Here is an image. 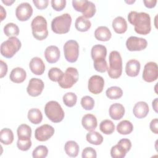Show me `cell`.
Listing matches in <instances>:
<instances>
[{
    "mask_svg": "<svg viewBox=\"0 0 158 158\" xmlns=\"http://www.w3.org/2000/svg\"><path fill=\"white\" fill-rule=\"evenodd\" d=\"M44 113L46 117L54 123L61 122L65 116L64 111L61 106L56 101H50L46 104Z\"/></svg>",
    "mask_w": 158,
    "mask_h": 158,
    "instance_id": "6",
    "label": "cell"
},
{
    "mask_svg": "<svg viewBox=\"0 0 158 158\" xmlns=\"http://www.w3.org/2000/svg\"><path fill=\"white\" fill-rule=\"evenodd\" d=\"M116 128L118 133L121 135H128L133 130V125L130 121L123 120L117 124Z\"/></svg>",
    "mask_w": 158,
    "mask_h": 158,
    "instance_id": "28",
    "label": "cell"
},
{
    "mask_svg": "<svg viewBox=\"0 0 158 158\" xmlns=\"http://www.w3.org/2000/svg\"><path fill=\"white\" fill-rule=\"evenodd\" d=\"M48 154V149L46 146L40 145L33 151L32 156L34 158H45Z\"/></svg>",
    "mask_w": 158,
    "mask_h": 158,
    "instance_id": "39",
    "label": "cell"
},
{
    "mask_svg": "<svg viewBox=\"0 0 158 158\" xmlns=\"http://www.w3.org/2000/svg\"><path fill=\"white\" fill-rule=\"evenodd\" d=\"M33 14V8L30 4L25 2L17 6L15 9V15L20 21L24 22L28 20Z\"/></svg>",
    "mask_w": 158,
    "mask_h": 158,
    "instance_id": "13",
    "label": "cell"
},
{
    "mask_svg": "<svg viewBox=\"0 0 158 158\" xmlns=\"http://www.w3.org/2000/svg\"><path fill=\"white\" fill-rule=\"evenodd\" d=\"M141 68L140 62L136 59L129 60L125 66L126 74L131 77H135L139 73Z\"/></svg>",
    "mask_w": 158,
    "mask_h": 158,
    "instance_id": "19",
    "label": "cell"
},
{
    "mask_svg": "<svg viewBox=\"0 0 158 158\" xmlns=\"http://www.w3.org/2000/svg\"><path fill=\"white\" fill-rule=\"evenodd\" d=\"M52 7L56 11L62 10L66 6L65 0H52L51 1Z\"/></svg>",
    "mask_w": 158,
    "mask_h": 158,
    "instance_id": "42",
    "label": "cell"
},
{
    "mask_svg": "<svg viewBox=\"0 0 158 158\" xmlns=\"http://www.w3.org/2000/svg\"><path fill=\"white\" fill-rule=\"evenodd\" d=\"M86 139L89 143L94 145H100L103 141L102 136L94 130L88 132L86 135Z\"/></svg>",
    "mask_w": 158,
    "mask_h": 158,
    "instance_id": "31",
    "label": "cell"
},
{
    "mask_svg": "<svg viewBox=\"0 0 158 158\" xmlns=\"http://www.w3.org/2000/svg\"><path fill=\"white\" fill-rule=\"evenodd\" d=\"M4 33L8 37L17 36L19 34V27L14 23H8L4 27Z\"/></svg>",
    "mask_w": 158,
    "mask_h": 158,
    "instance_id": "35",
    "label": "cell"
},
{
    "mask_svg": "<svg viewBox=\"0 0 158 158\" xmlns=\"http://www.w3.org/2000/svg\"><path fill=\"white\" fill-rule=\"evenodd\" d=\"M28 120L33 124H39L43 120V114L41 110L37 108L30 109L28 112Z\"/></svg>",
    "mask_w": 158,
    "mask_h": 158,
    "instance_id": "30",
    "label": "cell"
},
{
    "mask_svg": "<svg viewBox=\"0 0 158 158\" xmlns=\"http://www.w3.org/2000/svg\"><path fill=\"white\" fill-rule=\"evenodd\" d=\"M158 119L157 118L151 120L149 124V127L152 132L155 134H158Z\"/></svg>",
    "mask_w": 158,
    "mask_h": 158,
    "instance_id": "46",
    "label": "cell"
},
{
    "mask_svg": "<svg viewBox=\"0 0 158 158\" xmlns=\"http://www.w3.org/2000/svg\"><path fill=\"white\" fill-rule=\"evenodd\" d=\"M91 54L93 60L96 59H106L107 55V49L105 46L102 44L94 45L91 48Z\"/></svg>",
    "mask_w": 158,
    "mask_h": 158,
    "instance_id": "25",
    "label": "cell"
},
{
    "mask_svg": "<svg viewBox=\"0 0 158 158\" xmlns=\"http://www.w3.org/2000/svg\"><path fill=\"white\" fill-rule=\"evenodd\" d=\"M72 17L69 14H64L54 18L51 22V30L57 34H65L69 31Z\"/></svg>",
    "mask_w": 158,
    "mask_h": 158,
    "instance_id": "5",
    "label": "cell"
},
{
    "mask_svg": "<svg viewBox=\"0 0 158 158\" xmlns=\"http://www.w3.org/2000/svg\"><path fill=\"white\" fill-rule=\"evenodd\" d=\"M17 133L18 136L17 146L18 149L22 151H28L31 146V127L27 124H22L18 127Z\"/></svg>",
    "mask_w": 158,
    "mask_h": 158,
    "instance_id": "2",
    "label": "cell"
},
{
    "mask_svg": "<svg viewBox=\"0 0 158 158\" xmlns=\"http://www.w3.org/2000/svg\"><path fill=\"white\" fill-rule=\"evenodd\" d=\"M54 134V128L50 125L44 124L35 131V137L40 141H46Z\"/></svg>",
    "mask_w": 158,
    "mask_h": 158,
    "instance_id": "12",
    "label": "cell"
},
{
    "mask_svg": "<svg viewBox=\"0 0 158 158\" xmlns=\"http://www.w3.org/2000/svg\"><path fill=\"white\" fill-rule=\"evenodd\" d=\"M94 67L96 71H98L100 73L105 72L107 70V67H108L106 59L94 60Z\"/></svg>",
    "mask_w": 158,
    "mask_h": 158,
    "instance_id": "41",
    "label": "cell"
},
{
    "mask_svg": "<svg viewBox=\"0 0 158 158\" xmlns=\"http://www.w3.org/2000/svg\"><path fill=\"white\" fill-rule=\"evenodd\" d=\"M64 104L69 107H73L77 101V96L72 92H68L65 93L62 98Z\"/></svg>",
    "mask_w": 158,
    "mask_h": 158,
    "instance_id": "37",
    "label": "cell"
},
{
    "mask_svg": "<svg viewBox=\"0 0 158 158\" xmlns=\"http://www.w3.org/2000/svg\"><path fill=\"white\" fill-rule=\"evenodd\" d=\"M106 94V96L110 99H117L122 96L123 91L118 86H111L107 89Z\"/></svg>",
    "mask_w": 158,
    "mask_h": 158,
    "instance_id": "34",
    "label": "cell"
},
{
    "mask_svg": "<svg viewBox=\"0 0 158 158\" xmlns=\"http://www.w3.org/2000/svg\"><path fill=\"white\" fill-rule=\"evenodd\" d=\"M111 36L112 34L110 30L106 26H100L95 30L94 37L98 41H107Z\"/></svg>",
    "mask_w": 158,
    "mask_h": 158,
    "instance_id": "24",
    "label": "cell"
},
{
    "mask_svg": "<svg viewBox=\"0 0 158 158\" xmlns=\"http://www.w3.org/2000/svg\"><path fill=\"white\" fill-rule=\"evenodd\" d=\"M2 3L5 4L6 6H10L12 4H13L15 2V0H2Z\"/></svg>",
    "mask_w": 158,
    "mask_h": 158,
    "instance_id": "51",
    "label": "cell"
},
{
    "mask_svg": "<svg viewBox=\"0 0 158 158\" xmlns=\"http://www.w3.org/2000/svg\"><path fill=\"white\" fill-rule=\"evenodd\" d=\"M0 14H1V20L3 21L4 19L6 17V12L4 8L2 6H1V10H0Z\"/></svg>",
    "mask_w": 158,
    "mask_h": 158,
    "instance_id": "49",
    "label": "cell"
},
{
    "mask_svg": "<svg viewBox=\"0 0 158 158\" xmlns=\"http://www.w3.org/2000/svg\"><path fill=\"white\" fill-rule=\"evenodd\" d=\"M142 77L146 82L156 81L158 77L157 64L154 62H147L144 67Z\"/></svg>",
    "mask_w": 158,
    "mask_h": 158,
    "instance_id": "10",
    "label": "cell"
},
{
    "mask_svg": "<svg viewBox=\"0 0 158 158\" xmlns=\"http://www.w3.org/2000/svg\"><path fill=\"white\" fill-rule=\"evenodd\" d=\"M135 2V1H125V2H127V3H128V4H132V3H133V2Z\"/></svg>",
    "mask_w": 158,
    "mask_h": 158,
    "instance_id": "52",
    "label": "cell"
},
{
    "mask_svg": "<svg viewBox=\"0 0 158 158\" xmlns=\"http://www.w3.org/2000/svg\"><path fill=\"white\" fill-rule=\"evenodd\" d=\"M65 153L71 157H75L78 156L80 151L79 145L74 141H68L64 146Z\"/></svg>",
    "mask_w": 158,
    "mask_h": 158,
    "instance_id": "26",
    "label": "cell"
},
{
    "mask_svg": "<svg viewBox=\"0 0 158 158\" xmlns=\"http://www.w3.org/2000/svg\"><path fill=\"white\" fill-rule=\"evenodd\" d=\"M83 158H96L97 157L96 150L91 147L85 148L81 154Z\"/></svg>",
    "mask_w": 158,
    "mask_h": 158,
    "instance_id": "43",
    "label": "cell"
},
{
    "mask_svg": "<svg viewBox=\"0 0 158 158\" xmlns=\"http://www.w3.org/2000/svg\"><path fill=\"white\" fill-rule=\"evenodd\" d=\"M128 22L134 25V29L136 33L139 35H146L151 30V17L146 12H137L136 11H131L128 15Z\"/></svg>",
    "mask_w": 158,
    "mask_h": 158,
    "instance_id": "1",
    "label": "cell"
},
{
    "mask_svg": "<svg viewBox=\"0 0 158 158\" xmlns=\"http://www.w3.org/2000/svg\"><path fill=\"white\" fill-rule=\"evenodd\" d=\"M0 67H1V73H0V78H2L6 75L7 72V65L6 62H4L3 60H0Z\"/></svg>",
    "mask_w": 158,
    "mask_h": 158,
    "instance_id": "47",
    "label": "cell"
},
{
    "mask_svg": "<svg viewBox=\"0 0 158 158\" xmlns=\"http://www.w3.org/2000/svg\"><path fill=\"white\" fill-rule=\"evenodd\" d=\"M157 98H155V99L152 102V107L156 113L157 112Z\"/></svg>",
    "mask_w": 158,
    "mask_h": 158,
    "instance_id": "50",
    "label": "cell"
},
{
    "mask_svg": "<svg viewBox=\"0 0 158 158\" xmlns=\"http://www.w3.org/2000/svg\"><path fill=\"white\" fill-rule=\"evenodd\" d=\"M64 56L67 61L70 63L75 62L79 56V44L75 40H69L63 47Z\"/></svg>",
    "mask_w": 158,
    "mask_h": 158,
    "instance_id": "9",
    "label": "cell"
},
{
    "mask_svg": "<svg viewBox=\"0 0 158 158\" xmlns=\"http://www.w3.org/2000/svg\"><path fill=\"white\" fill-rule=\"evenodd\" d=\"M149 111V106L144 101H139L136 102L133 109V114L138 118H143L146 117Z\"/></svg>",
    "mask_w": 158,
    "mask_h": 158,
    "instance_id": "18",
    "label": "cell"
},
{
    "mask_svg": "<svg viewBox=\"0 0 158 158\" xmlns=\"http://www.w3.org/2000/svg\"><path fill=\"white\" fill-rule=\"evenodd\" d=\"M33 2L37 9L40 10H43L46 9L48 7L49 4V1L48 0H33Z\"/></svg>",
    "mask_w": 158,
    "mask_h": 158,
    "instance_id": "44",
    "label": "cell"
},
{
    "mask_svg": "<svg viewBox=\"0 0 158 158\" xmlns=\"http://www.w3.org/2000/svg\"><path fill=\"white\" fill-rule=\"evenodd\" d=\"M63 75L64 72L57 67H52L48 71V77L52 81H58Z\"/></svg>",
    "mask_w": 158,
    "mask_h": 158,
    "instance_id": "38",
    "label": "cell"
},
{
    "mask_svg": "<svg viewBox=\"0 0 158 158\" xmlns=\"http://www.w3.org/2000/svg\"><path fill=\"white\" fill-rule=\"evenodd\" d=\"M29 67L31 72L36 75H42L45 70V65L43 60L38 57H35L31 59Z\"/></svg>",
    "mask_w": 158,
    "mask_h": 158,
    "instance_id": "17",
    "label": "cell"
},
{
    "mask_svg": "<svg viewBox=\"0 0 158 158\" xmlns=\"http://www.w3.org/2000/svg\"><path fill=\"white\" fill-rule=\"evenodd\" d=\"M118 144L121 145L123 148H125L128 152L130 150L131 148V142L129 139L127 138H123L121 139L118 142Z\"/></svg>",
    "mask_w": 158,
    "mask_h": 158,
    "instance_id": "45",
    "label": "cell"
},
{
    "mask_svg": "<svg viewBox=\"0 0 158 158\" xmlns=\"http://www.w3.org/2000/svg\"><path fill=\"white\" fill-rule=\"evenodd\" d=\"M81 124L83 128L90 131L94 130L98 125V121L96 116L91 114L85 115L81 119Z\"/></svg>",
    "mask_w": 158,
    "mask_h": 158,
    "instance_id": "21",
    "label": "cell"
},
{
    "mask_svg": "<svg viewBox=\"0 0 158 158\" xmlns=\"http://www.w3.org/2000/svg\"><path fill=\"white\" fill-rule=\"evenodd\" d=\"M148 45L146 39L134 36H130L126 41V47L130 51H139L144 49Z\"/></svg>",
    "mask_w": 158,
    "mask_h": 158,
    "instance_id": "11",
    "label": "cell"
},
{
    "mask_svg": "<svg viewBox=\"0 0 158 158\" xmlns=\"http://www.w3.org/2000/svg\"><path fill=\"white\" fill-rule=\"evenodd\" d=\"M112 26L115 32L118 34L124 33L127 30V22L121 16H118L112 20Z\"/></svg>",
    "mask_w": 158,
    "mask_h": 158,
    "instance_id": "23",
    "label": "cell"
},
{
    "mask_svg": "<svg viewBox=\"0 0 158 158\" xmlns=\"http://www.w3.org/2000/svg\"><path fill=\"white\" fill-rule=\"evenodd\" d=\"M44 88L43 80L38 78H32L28 82L27 88L28 94L32 97H36L40 95Z\"/></svg>",
    "mask_w": 158,
    "mask_h": 158,
    "instance_id": "14",
    "label": "cell"
},
{
    "mask_svg": "<svg viewBox=\"0 0 158 158\" xmlns=\"http://www.w3.org/2000/svg\"><path fill=\"white\" fill-rule=\"evenodd\" d=\"M60 54L59 49L54 45L48 46L44 51V57L50 64L57 62L60 58Z\"/></svg>",
    "mask_w": 158,
    "mask_h": 158,
    "instance_id": "16",
    "label": "cell"
},
{
    "mask_svg": "<svg viewBox=\"0 0 158 158\" xmlns=\"http://www.w3.org/2000/svg\"><path fill=\"white\" fill-rule=\"evenodd\" d=\"M104 86V78L97 75L91 76L89 80L88 84V90L93 94H98L101 93Z\"/></svg>",
    "mask_w": 158,
    "mask_h": 158,
    "instance_id": "15",
    "label": "cell"
},
{
    "mask_svg": "<svg viewBox=\"0 0 158 158\" xmlns=\"http://www.w3.org/2000/svg\"><path fill=\"white\" fill-rule=\"evenodd\" d=\"M143 3L146 7L151 9L156 6L157 0H144Z\"/></svg>",
    "mask_w": 158,
    "mask_h": 158,
    "instance_id": "48",
    "label": "cell"
},
{
    "mask_svg": "<svg viewBox=\"0 0 158 158\" xmlns=\"http://www.w3.org/2000/svg\"><path fill=\"white\" fill-rule=\"evenodd\" d=\"M14 138L13 131L10 128H4L0 131V141L3 144L9 145L12 144Z\"/></svg>",
    "mask_w": 158,
    "mask_h": 158,
    "instance_id": "29",
    "label": "cell"
},
{
    "mask_svg": "<svg viewBox=\"0 0 158 158\" xmlns=\"http://www.w3.org/2000/svg\"><path fill=\"white\" fill-rule=\"evenodd\" d=\"M109 116L115 120L121 119L125 114V108L120 103H114L110 105L109 109Z\"/></svg>",
    "mask_w": 158,
    "mask_h": 158,
    "instance_id": "20",
    "label": "cell"
},
{
    "mask_svg": "<svg viewBox=\"0 0 158 158\" xmlns=\"http://www.w3.org/2000/svg\"><path fill=\"white\" fill-rule=\"evenodd\" d=\"M99 129L104 134L110 135L115 130V125L110 120L106 119L100 123Z\"/></svg>",
    "mask_w": 158,
    "mask_h": 158,
    "instance_id": "33",
    "label": "cell"
},
{
    "mask_svg": "<svg viewBox=\"0 0 158 158\" xmlns=\"http://www.w3.org/2000/svg\"><path fill=\"white\" fill-rule=\"evenodd\" d=\"M81 105L86 110H91L94 106V101L91 96H85L81 99Z\"/></svg>",
    "mask_w": 158,
    "mask_h": 158,
    "instance_id": "40",
    "label": "cell"
},
{
    "mask_svg": "<svg viewBox=\"0 0 158 158\" xmlns=\"http://www.w3.org/2000/svg\"><path fill=\"white\" fill-rule=\"evenodd\" d=\"M27 77L26 71L21 67H15L10 72V80L15 83H20L25 81Z\"/></svg>",
    "mask_w": 158,
    "mask_h": 158,
    "instance_id": "22",
    "label": "cell"
},
{
    "mask_svg": "<svg viewBox=\"0 0 158 158\" xmlns=\"http://www.w3.org/2000/svg\"><path fill=\"white\" fill-rule=\"evenodd\" d=\"M78 80V72L74 67H68L62 77L57 81L59 85L64 89L72 87Z\"/></svg>",
    "mask_w": 158,
    "mask_h": 158,
    "instance_id": "8",
    "label": "cell"
},
{
    "mask_svg": "<svg viewBox=\"0 0 158 158\" xmlns=\"http://www.w3.org/2000/svg\"><path fill=\"white\" fill-rule=\"evenodd\" d=\"M127 152L128 151L118 143L110 149V156L113 158H123Z\"/></svg>",
    "mask_w": 158,
    "mask_h": 158,
    "instance_id": "36",
    "label": "cell"
},
{
    "mask_svg": "<svg viewBox=\"0 0 158 158\" xmlns=\"http://www.w3.org/2000/svg\"><path fill=\"white\" fill-rule=\"evenodd\" d=\"M31 27L33 37L39 41L45 40L48 35L47 28V21L46 19L41 16L35 17L31 21Z\"/></svg>",
    "mask_w": 158,
    "mask_h": 158,
    "instance_id": "4",
    "label": "cell"
},
{
    "mask_svg": "<svg viewBox=\"0 0 158 158\" xmlns=\"http://www.w3.org/2000/svg\"><path fill=\"white\" fill-rule=\"evenodd\" d=\"M91 23L88 19L82 16H79L77 18L75 22L76 29L81 32L87 31L91 27Z\"/></svg>",
    "mask_w": 158,
    "mask_h": 158,
    "instance_id": "27",
    "label": "cell"
},
{
    "mask_svg": "<svg viewBox=\"0 0 158 158\" xmlns=\"http://www.w3.org/2000/svg\"><path fill=\"white\" fill-rule=\"evenodd\" d=\"M91 2V1L87 0H73L72 6L76 11L81 12L82 14H84L88 9Z\"/></svg>",
    "mask_w": 158,
    "mask_h": 158,
    "instance_id": "32",
    "label": "cell"
},
{
    "mask_svg": "<svg viewBox=\"0 0 158 158\" xmlns=\"http://www.w3.org/2000/svg\"><path fill=\"white\" fill-rule=\"evenodd\" d=\"M109 66L107 71L111 78H119L122 73V59L120 53L117 51L110 52L109 56Z\"/></svg>",
    "mask_w": 158,
    "mask_h": 158,
    "instance_id": "3",
    "label": "cell"
},
{
    "mask_svg": "<svg viewBox=\"0 0 158 158\" xmlns=\"http://www.w3.org/2000/svg\"><path fill=\"white\" fill-rule=\"evenodd\" d=\"M21 46L22 44L19 38L16 36L10 37L8 40L1 43L0 48L1 54L6 58H12L20 50Z\"/></svg>",
    "mask_w": 158,
    "mask_h": 158,
    "instance_id": "7",
    "label": "cell"
}]
</instances>
